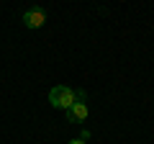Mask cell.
Wrapping results in <instances>:
<instances>
[{"instance_id": "obj_1", "label": "cell", "mask_w": 154, "mask_h": 144, "mask_svg": "<svg viewBox=\"0 0 154 144\" xmlns=\"http://www.w3.org/2000/svg\"><path fill=\"white\" fill-rule=\"evenodd\" d=\"M49 103L54 105V108L69 111L72 105H75V90L67 88V85H57V88H51V93H49Z\"/></svg>"}, {"instance_id": "obj_2", "label": "cell", "mask_w": 154, "mask_h": 144, "mask_svg": "<svg viewBox=\"0 0 154 144\" xmlns=\"http://www.w3.org/2000/svg\"><path fill=\"white\" fill-rule=\"evenodd\" d=\"M46 21V13L41 11V8H31V11L23 13V23H26V28H41Z\"/></svg>"}, {"instance_id": "obj_3", "label": "cell", "mask_w": 154, "mask_h": 144, "mask_svg": "<svg viewBox=\"0 0 154 144\" xmlns=\"http://www.w3.org/2000/svg\"><path fill=\"white\" fill-rule=\"evenodd\" d=\"M67 118H69L72 124L85 121V118H88V103H75L69 111H67Z\"/></svg>"}, {"instance_id": "obj_4", "label": "cell", "mask_w": 154, "mask_h": 144, "mask_svg": "<svg viewBox=\"0 0 154 144\" xmlns=\"http://www.w3.org/2000/svg\"><path fill=\"white\" fill-rule=\"evenodd\" d=\"M80 139H82V142H88V139H90V131H88V129H82V134H80Z\"/></svg>"}, {"instance_id": "obj_5", "label": "cell", "mask_w": 154, "mask_h": 144, "mask_svg": "<svg viewBox=\"0 0 154 144\" xmlns=\"http://www.w3.org/2000/svg\"><path fill=\"white\" fill-rule=\"evenodd\" d=\"M69 144H88V142H82V139H75V142H69Z\"/></svg>"}]
</instances>
